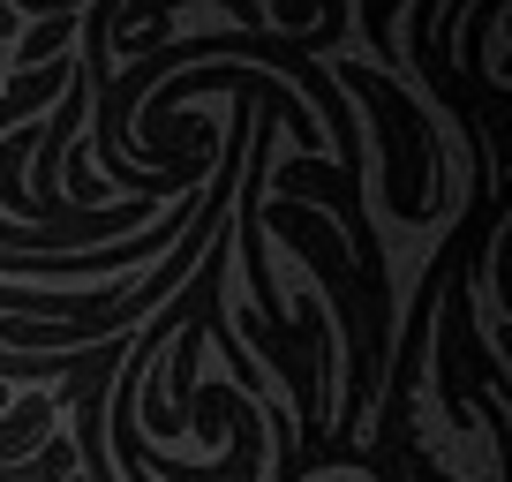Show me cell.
<instances>
[{"instance_id":"obj_1","label":"cell","mask_w":512,"mask_h":482,"mask_svg":"<svg viewBox=\"0 0 512 482\" xmlns=\"http://www.w3.org/2000/svg\"><path fill=\"white\" fill-rule=\"evenodd\" d=\"M53 53H76V16H61V23H31V31H16V76L46 68Z\"/></svg>"},{"instance_id":"obj_2","label":"cell","mask_w":512,"mask_h":482,"mask_svg":"<svg viewBox=\"0 0 512 482\" xmlns=\"http://www.w3.org/2000/svg\"><path fill=\"white\" fill-rule=\"evenodd\" d=\"M392 8H400V0H362V31H369V53H377V61H392Z\"/></svg>"}]
</instances>
